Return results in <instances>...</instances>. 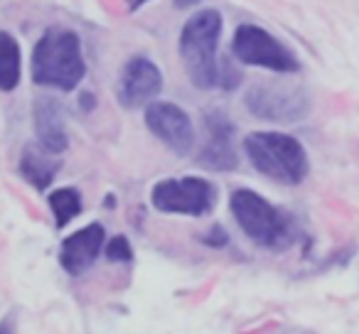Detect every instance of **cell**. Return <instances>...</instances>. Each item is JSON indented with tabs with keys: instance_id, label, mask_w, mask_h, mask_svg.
I'll use <instances>...</instances> for the list:
<instances>
[{
	"instance_id": "ac0fdd59",
	"label": "cell",
	"mask_w": 359,
	"mask_h": 334,
	"mask_svg": "<svg viewBox=\"0 0 359 334\" xmlns=\"http://www.w3.org/2000/svg\"><path fill=\"white\" fill-rule=\"evenodd\" d=\"M200 241L205 246H210V249H224L229 244V234H226V229L222 224H215L200 236Z\"/></svg>"
},
{
	"instance_id": "5bb4252c",
	"label": "cell",
	"mask_w": 359,
	"mask_h": 334,
	"mask_svg": "<svg viewBox=\"0 0 359 334\" xmlns=\"http://www.w3.org/2000/svg\"><path fill=\"white\" fill-rule=\"evenodd\" d=\"M22 76V52L20 42L11 32L0 30V91H15Z\"/></svg>"
},
{
	"instance_id": "30bf717a",
	"label": "cell",
	"mask_w": 359,
	"mask_h": 334,
	"mask_svg": "<svg viewBox=\"0 0 359 334\" xmlns=\"http://www.w3.org/2000/svg\"><path fill=\"white\" fill-rule=\"evenodd\" d=\"M163 91V71L153 60L143 55L130 57L123 64L118 76V86H116V96L123 109H138V106H148L150 101L158 99Z\"/></svg>"
},
{
	"instance_id": "ba28073f",
	"label": "cell",
	"mask_w": 359,
	"mask_h": 334,
	"mask_svg": "<svg viewBox=\"0 0 359 334\" xmlns=\"http://www.w3.org/2000/svg\"><path fill=\"white\" fill-rule=\"evenodd\" d=\"M145 125L170 153L190 155L195 148V125L190 113L172 101H150L145 106Z\"/></svg>"
},
{
	"instance_id": "4fadbf2b",
	"label": "cell",
	"mask_w": 359,
	"mask_h": 334,
	"mask_svg": "<svg viewBox=\"0 0 359 334\" xmlns=\"http://www.w3.org/2000/svg\"><path fill=\"white\" fill-rule=\"evenodd\" d=\"M60 160L55 153L45 150L42 145H25L18 162V170L25 177V182H30L37 192L50 190V185L55 182L57 172H60Z\"/></svg>"
},
{
	"instance_id": "9c48e42d",
	"label": "cell",
	"mask_w": 359,
	"mask_h": 334,
	"mask_svg": "<svg viewBox=\"0 0 359 334\" xmlns=\"http://www.w3.org/2000/svg\"><path fill=\"white\" fill-rule=\"evenodd\" d=\"M207 140L197 153V162L212 172H231L239 167V155L234 148L236 125L224 111H207L205 113Z\"/></svg>"
},
{
	"instance_id": "8fae6325",
	"label": "cell",
	"mask_w": 359,
	"mask_h": 334,
	"mask_svg": "<svg viewBox=\"0 0 359 334\" xmlns=\"http://www.w3.org/2000/svg\"><path fill=\"white\" fill-rule=\"evenodd\" d=\"M104 246H106V229L99 221H91V224L76 229L60 246L62 270L67 275H72V278L84 275L96 263V258L104 253Z\"/></svg>"
},
{
	"instance_id": "6da1fadb",
	"label": "cell",
	"mask_w": 359,
	"mask_h": 334,
	"mask_svg": "<svg viewBox=\"0 0 359 334\" xmlns=\"http://www.w3.org/2000/svg\"><path fill=\"white\" fill-rule=\"evenodd\" d=\"M32 81L60 91H74L86 76L81 37L69 27H47L30 60Z\"/></svg>"
},
{
	"instance_id": "9a60e30c",
	"label": "cell",
	"mask_w": 359,
	"mask_h": 334,
	"mask_svg": "<svg viewBox=\"0 0 359 334\" xmlns=\"http://www.w3.org/2000/svg\"><path fill=\"white\" fill-rule=\"evenodd\" d=\"M47 204L55 216L57 229H65L69 221H74L84 211V200H81V192L76 187H60V190L50 192Z\"/></svg>"
},
{
	"instance_id": "3957f363",
	"label": "cell",
	"mask_w": 359,
	"mask_h": 334,
	"mask_svg": "<svg viewBox=\"0 0 359 334\" xmlns=\"http://www.w3.org/2000/svg\"><path fill=\"white\" fill-rule=\"evenodd\" d=\"M229 209L239 229L246 234V239L261 249L283 251L298 236V224L293 216L280 207L271 204L264 195L254 190L239 187L231 192Z\"/></svg>"
},
{
	"instance_id": "44dd1931",
	"label": "cell",
	"mask_w": 359,
	"mask_h": 334,
	"mask_svg": "<svg viewBox=\"0 0 359 334\" xmlns=\"http://www.w3.org/2000/svg\"><path fill=\"white\" fill-rule=\"evenodd\" d=\"M145 3H150V0H128V11H130V13L140 11V8H143Z\"/></svg>"
},
{
	"instance_id": "52a82bcc",
	"label": "cell",
	"mask_w": 359,
	"mask_h": 334,
	"mask_svg": "<svg viewBox=\"0 0 359 334\" xmlns=\"http://www.w3.org/2000/svg\"><path fill=\"white\" fill-rule=\"evenodd\" d=\"M231 55L239 64L261 67L276 74H295L300 71V60L266 27L254 22H241L231 37Z\"/></svg>"
},
{
	"instance_id": "d6986e66",
	"label": "cell",
	"mask_w": 359,
	"mask_h": 334,
	"mask_svg": "<svg viewBox=\"0 0 359 334\" xmlns=\"http://www.w3.org/2000/svg\"><path fill=\"white\" fill-rule=\"evenodd\" d=\"M79 106L84 111H94V106H96L94 94H79Z\"/></svg>"
},
{
	"instance_id": "7c38bea8",
	"label": "cell",
	"mask_w": 359,
	"mask_h": 334,
	"mask_svg": "<svg viewBox=\"0 0 359 334\" xmlns=\"http://www.w3.org/2000/svg\"><path fill=\"white\" fill-rule=\"evenodd\" d=\"M35 135L37 143L50 153L60 155L69 148V133H67V113L65 106L52 96H42L35 101Z\"/></svg>"
},
{
	"instance_id": "277c9868",
	"label": "cell",
	"mask_w": 359,
	"mask_h": 334,
	"mask_svg": "<svg viewBox=\"0 0 359 334\" xmlns=\"http://www.w3.org/2000/svg\"><path fill=\"white\" fill-rule=\"evenodd\" d=\"M244 153L254 170L278 185L295 187L308 177L310 160L303 143L278 130H256L244 138Z\"/></svg>"
},
{
	"instance_id": "2e32d148",
	"label": "cell",
	"mask_w": 359,
	"mask_h": 334,
	"mask_svg": "<svg viewBox=\"0 0 359 334\" xmlns=\"http://www.w3.org/2000/svg\"><path fill=\"white\" fill-rule=\"evenodd\" d=\"M104 256L111 263H133V246H130L128 236H114L111 241H106Z\"/></svg>"
},
{
	"instance_id": "ffe728a7",
	"label": "cell",
	"mask_w": 359,
	"mask_h": 334,
	"mask_svg": "<svg viewBox=\"0 0 359 334\" xmlns=\"http://www.w3.org/2000/svg\"><path fill=\"white\" fill-rule=\"evenodd\" d=\"M172 3H175V8H177V11H187V8L200 6V0H172Z\"/></svg>"
},
{
	"instance_id": "8992f818",
	"label": "cell",
	"mask_w": 359,
	"mask_h": 334,
	"mask_svg": "<svg viewBox=\"0 0 359 334\" xmlns=\"http://www.w3.org/2000/svg\"><path fill=\"white\" fill-rule=\"evenodd\" d=\"M244 106L251 116L269 123H300L310 113V94L298 84L259 81L244 94Z\"/></svg>"
},
{
	"instance_id": "5b68a950",
	"label": "cell",
	"mask_w": 359,
	"mask_h": 334,
	"mask_svg": "<svg viewBox=\"0 0 359 334\" xmlns=\"http://www.w3.org/2000/svg\"><path fill=\"white\" fill-rule=\"evenodd\" d=\"M219 200V190L205 177H168L160 180L150 190V204L155 211L180 216H210Z\"/></svg>"
},
{
	"instance_id": "e0dca14e",
	"label": "cell",
	"mask_w": 359,
	"mask_h": 334,
	"mask_svg": "<svg viewBox=\"0 0 359 334\" xmlns=\"http://www.w3.org/2000/svg\"><path fill=\"white\" fill-rule=\"evenodd\" d=\"M241 84V71L231 64L229 60H222V69H219V89L231 91Z\"/></svg>"
},
{
	"instance_id": "7a4b0ae2",
	"label": "cell",
	"mask_w": 359,
	"mask_h": 334,
	"mask_svg": "<svg viewBox=\"0 0 359 334\" xmlns=\"http://www.w3.org/2000/svg\"><path fill=\"white\" fill-rule=\"evenodd\" d=\"M222 27H224L222 13L217 8H205L197 11L180 32L177 52L195 89H219Z\"/></svg>"
}]
</instances>
